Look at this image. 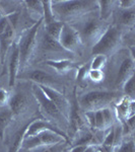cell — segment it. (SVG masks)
I'll return each mask as SVG.
<instances>
[{"label": "cell", "instance_id": "8992f818", "mask_svg": "<svg viewBox=\"0 0 135 152\" xmlns=\"http://www.w3.org/2000/svg\"><path fill=\"white\" fill-rule=\"evenodd\" d=\"M33 94L36 97V99L38 100L39 104H40L43 112L50 119H52L53 121H55V123L61 125V126L68 127V124H69L68 123V120L61 114V112L59 111L58 107L46 96L45 94L39 87V85L36 84V83L33 84Z\"/></svg>", "mask_w": 135, "mask_h": 152}, {"label": "cell", "instance_id": "4fadbf2b", "mask_svg": "<svg viewBox=\"0 0 135 152\" xmlns=\"http://www.w3.org/2000/svg\"><path fill=\"white\" fill-rule=\"evenodd\" d=\"M8 56V83L9 87L13 88L19 72V51L18 40H14L7 53Z\"/></svg>", "mask_w": 135, "mask_h": 152}, {"label": "cell", "instance_id": "e0dca14e", "mask_svg": "<svg viewBox=\"0 0 135 152\" xmlns=\"http://www.w3.org/2000/svg\"><path fill=\"white\" fill-rule=\"evenodd\" d=\"M99 5V18L101 20L105 23H109L112 19L113 13L116 8L117 1H110V0H100L98 1Z\"/></svg>", "mask_w": 135, "mask_h": 152}, {"label": "cell", "instance_id": "8fae6325", "mask_svg": "<svg viewBox=\"0 0 135 152\" xmlns=\"http://www.w3.org/2000/svg\"><path fill=\"white\" fill-rule=\"evenodd\" d=\"M44 131L55 132V133H57L58 135H60L61 137H63L67 143L69 142V137H68V135L65 131L58 128L57 126H55V125L50 123V122L44 121V120H41V119H35L29 122L28 125V128H26V134H24V138L36 136V135L40 134Z\"/></svg>", "mask_w": 135, "mask_h": 152}, {"label": "cell", "instance_id": "6da1fadb", "mask_svg": "<svg viewBox=\"0 0 135 152\" xmlns=\"http://www.w3.org/2000/svg\"><path fill=\"white\" fill-rule=\"evenodd\" d=\"M51 10L56 20L71 23L88 13L99 10L98 1L94 0H63L51 1Z\"/></svg>", "mask_w": 135, "mask_h": 152}, {"label": "cell", "instance_id": "d590c367", "mask_svg": "<svg viewBox=\"0 0 135 152\" xmlns=\"http://www.w3.org/2000/svg\"><path fill=\"white\" fill-rule=\"evenodd\" d=\"M59 145V144H58ZM58 145H55V146H51V147H45V149H44L43 151L41 152H57V146Z\"/></svg>", "mask_w": 135, "mask_h": 152}, {"label": "cell", "instance_id": "30bf717a", "mask_svg": "<svg viewBox=\"0 0 135 152\" xmlns=\"http://www.w3.org/2000/svg\"><path fill=\"white\" fill-rule=\"evenodd\" d=\"M18 78L21 79L29 80L33 81L36 84L44 85V86H49L57 89L56 87L60 86V82L56 77L53 75L49 74L48 72L41 69H35V70H24L23 72L18 73ZM58 90V89H57Z\"/></svg>", "mask_w": 135, "mask_h": 152}, {"label": "cell", "instance_id": "277c9868", "mask_svg": "<svg viewBox=\"0 0 135 152\" xmlns=\"http://www.w3.org/2000/svg\"><path fill=\"white\" fill-rule=\"evenodd\" d=\"M43 24V18L37 20L31 28L24 29L18 40L19 51V72L26 70L31 61L33 60L37 49V36L39 29Z\"/></svg>", "mask_w": 135, "mask_h": 152}, {"label": "cell", "instance_id": "7a4b0ae2", "mask_svg": "<svg viewBox=\"0 0 135 152\" xmlns=\"http://www.w3.org/2000/svg\"><path fill=\"white\" fill-rule=\"evenodd\" d=\"M69 24L78 34L83 48L87 47L90 49L110 26L109 23H105L100 19L99 10L88 13Z\"/></svg>", "mask_w": 135, "mask_h": 152}, {"label": "cell", "instance_id": "7c38bea8", "mask_svg": "<svg viewBox=\"0 0 135 152\" xmlns=\"http://www.w3.org/2000/svg\"><path fill=\"white\" fill-rule=\"evenodd\" d=\"M39 87H40L42 91L45 94L46 96L58 107L59 111L61 112V114H62L67 120L69 119L70 111H71V104L69 102V100L65 97V95L63 94H61L59 90L55 89V88L44 86V85H39Z\"/></svg>", "mask_w": 135, "mask_h": 152}, {"label": "cell", "instance_id": "44dd1931", "mask_svg": "<svg viewBox=\"0 0 135 152\" xmlns=\"http://www.w3.org/2000/svg\"><path fill=\"white\" fill-rule=\"evenodd\" d=\"M63 24L64 23H61V21L54 20L52 23H49L47 24H42V26H43V29L49 37H51L56 41H59V37H60Z\"/></svg>", "mask_w": 135, "mask_h": 152}, {"label": "cell", "instance_id": "d6986e66", "mask_svg": "<svg viewBox=\"0 0 135 152\" xmlns=\"http://www.w3.org/2000/svg\"><path fill=\"white\" fill-rule=\"evenodd\" d=\"M26 105V97L24 94L21 91H16L12 96H10L8 102V107L10 109L12 115L18 116L24 110Z\"/></svg>", "mask_w": 135, "mask_h": 152}, {"label": "cell", "instance_id": "ac0fdd59", "mask_svg": "<svg viewBox=\"0 0 135 152\" xmlns=\"http://www.w3.org/2000/svg\"><path fill=\"white\" fill-rule=\"evenodd\" d=\"M46 65H48L49 67L55 69L59 74L64 75L66 73H68L70 70H72L73 68H75V63L72 59H61V60H46L45 62Z\"/></svg>", "mask_w": 135, "mask_h": 152}, {"label": "cell", "instance_id": "5bb4252c", "mask_svg": "<svg viewBox=\"0 0 135 152\" xmlns=\"http://www.w3.org/2000/svg\"><path fill=\"white\" fill-rule=\"evenodd\" d=\"M112 19H114L115 21L113 24H116L122 29L127 28L131 31L134 28L135 23V7L129 9H121L118 8L116 5Z\"/></svg>", "mask_w": 135, "mask_h": 152}, {"label": "cell", "instance_id": "e575fe53", "mask_svg": "<svg viewBox=\"0 0 135 152\" xmlns=\"http://www.w3.org/2000/svg\"><path fill=\"white\" fill-rule=\"evenodd\" d=\"M99 145H88L87 146L85 150L83 152H99V148H98Z\"/></svg>", "mask_w": 135, "mask_h": 152}, {"label": "cell", "instance_id": "52a82bcc", "mask_svg": "<svg viewBox=\"0 0 135 152\" xmlns=\"http://www.w3.org/2000/svg\"><path fill=\"white\" fill-rule=\"evenodd\" d=\"M38 38H37V50H41L44 54H48L49 56L51 55H57L59 56V59L61 60L60 55H62V57L64 59H72L74 57L73 54L65 50L62 46L60 45L59 41H56L52 39L51 37H49L47 34L45 33V31L43 29V31L40 34V29L38 33Z\"/></svg>", "mask_w": 135, "mask_h": 152}, {"label": "cell", "instance_id": "83f0119b", "mask_svg": "<svg viewBox=\"0 0 135 152\" xmlns=\"http://www.w3.org/2000/svg\"><path fill=\"white\" fill-rule=\"evenodd\" d=\"M90 70V61L84 63L80 67H78L77 69V74H76V80L78 82H83L87 78L88 72Z\"/></svg>", "mask_w": 135, "mask_h": 152}, {"label": "cell", "instance_id": "1f68e13d", "mask_svg": "<svg viewBox=\"0 0 135 152\" xmlns=\"http://www.w3.org/2000/svg\"><path fill=\"white\" fill-rule=\"evenodd\" d=\"M84 117L87 119L88 126L92 131H95V112H85Z\"/></svg>", "mask_w": 135, "mask_h": 152}, {"label": "cell", "instance_id": "3957f363", "mask_svg": "<svg viewBox=\"0 0 135 152\" xmlns=\"http://www.w3.org/2000/svg\"><path fill=\"white\" fill-rule=\"evenodd\" d=\"M122 92L119 90H92L77 97V104L80 111L95 112L110 107L113 102L121 99Z\"/></svg>", "mask_w": 135, "mask_h": 152}, {"label": "cell", "instance_id": "7402d4cb", "mask_svg": "<svg viewBox=\"0 0 135 152\" xmlns=\"http://www.w3.org/2000/svg\"><path fill=\"white\" fill-rule=\"evenodd\" d=\"M28 125H29V123L16 132V134L14 135V137H13V141H12L11 145L9 147L8 152H18L19 151V149L21 148V145H23V141L24 139V134H26Z\"/></svg>", "mask_w": 135, "mask_h": 152}, {"label": "cell", "instance_id": "ba28073f", "mask_svg": "<svg viewBox=\"0 0 135 152\" xmlns=\"http://www.w3.org/2000/svg\"><path fill=\"white\" fill-rule=\"evenodd\" d=\"M122 55L120 57V64H118L117 73L115 77V87L122 86L128 78L134 75V55L128 49H122Z\"/></svg>", "mask_w": 135, "mask_h": 152}, {"label": "cell", "instance_id": "ffe728a7", "mask_svg": "<svg viewBox=\"0 0 135 152\" xmlns=\"http://www.w3.org/2000/svg\"><path fill=\"white\" fill-rule=\"evenodd\" d=\"M12 118H13V115H12L8 105L0 107V139L1 140L4 139L6 128L10 123Z\"/></svg>", "mask_w": 135, "mask_h": 152}, {"label": "cell", "instance_id": "836d02e7", "mask_svg": "<svg viewBox=\"0 0 135 152\" xmlns=\"http://www.w3.org/2000/svg\"><path fill=\"white\" fill-rule=\"evenodd\" d=\"M87 148L85 145H75V146H72L70 148L69 152H83Z\"/></svg>", "mask_w": 135, "mask_h": 152}, {"label": "cell", "instance_id": "603a6c76", "mask_svg": "<svg viewBox=\"0 0 135 152\" xmlns=\"http://www.w3.org/2000/svg\"><path fill=\"white\" fill-rule=\"evenodd\" d=\"M75 145H100L98 139L95 137V134H94L92 132H85L80 135L79 137L75 140L74 144H72V146Z\"/></svg>", "mask_w": 135, "mask_h": 152}, {"label": "cell", "instance_id": "cb8c5ba5", "mask_svg": "<svg viewBox=\"0 0 135 152\" xmlns=\"http://www.w3.org/2000/svg\"><path fill=\"white\" fill-rule=\"evenodd\" d=\"M23 3L26 4L29 13H34V14H36V15H38V18H43V4H42L41 0L24 1Z\"/></svg>", "mask_w": 135, "mask_h": 152}, {"label": "cell", "instance_id": "9a60e30c", "mask_svg": "<svg viewBox=\"0 0 135 152\" xmlns=\"http://www.w3.org/2000/svg\"><path fill=\"white\" fill-rule=\"evenodd\" d=\"M14 40H15V28L9 21L6 28L0 34V61L1 63H4L5 61L8 50Z\"/></svg>", "mask_w": 135, "mask_h": 152}, {"label": "cell", "instance_id": "9c48e42d", "mask_svg": "<svg viewBox=\"0 0 135 152\" xmlns=\"http://www.w3.org/2000/svg\"><path fill=\"white\" fill-rule=\"evenodd\" d=\"M59 43L67 52L73 54V55L80 54L83 49V46L81 42H80L78 34L68 23L63 24L60 37H59Z\"/></svg>", "mask_w": 135, "mask_h": 152}, {"label": "cell", "instance_id": "d6a6232c", "mask_svg": "<svg viewBox=\"0 0 135 152\" xmlns=\"http://www.w3.org/2000/svg\"><path fill=\"white\" fill-rule=\"evenodd\" d=\"M117 7L121 9H129L135 7L134 0H119L117 1Z\"/></svg>", "mask_w": 135, "mask_h": 152}, {"label": "cell", "instance_id": "5b68a950", "mask_svg": "<svg viewBox=\"0 0 135 152\" xmlns=\"http://www.w3.org/2000/svg\"><path fill=\"white\" fill-rule=\"evenodd\" d=\"M123 31L116 24H110L99 41L92 47V55H103L108 58L119 52L123 45Z\"/></svg>", "mask_w": 135, "mask_h": 152}, {"label": "cell", "instance_id": "484cf974", "mask_svg": "<svg viewBox=\"0 0 135 152\" xmlns=\"http://www.w3.org/2000/svg\"><path fill=\"white\" fill-rule=\"evenodd\" d=\"M108 58L103 55H95L90 61V69L92 70H103L107 65Z\"/></svg>", "mask_w": 135, "mask_h": 152}, {"label": "cell", "instance_id": "2e32d148", "mask_svg": "<svg viewBox=\"0 0 135 152\" xmlns=\"http://www.w3.org/2000/svg\"><path fill=\"white\" fill-rule=\"evenodd\" d=\"M134 105H135L134 99H130L127 96H123L119 99V102L115 105L117 119L119 121V123L124 122L127 118L134 116V111H135Z\"/></svg>", "mask_w": 135, "mask_h": 152}, {"label": "cell", "instance_id": "d4e9b609", "mask_svg": "<svg viewBox=\"0 0 135 152\" xmlns=\"http://www.w3.org/2000/svg\"><path fill=\"white\" fill-rule=\"evenodd\" d=\"M134 80H135V77H134V75H132L131 77L128 78V79L123 83V85H122L123 94H125V96L129 97L130 99H134V96H135Z\"/></svg>", "mask_w": 135, "mask_h": 152}, {"label": "cell", "instance_id": "f1b7e54d", "mask_svg": "<svg viewBox=\"0 0 135 152\" xmlns=\"http://www.w3.org/2000/svg\"><path fill=\"white\" fill-rule=\"evenodd\" d=\"M102 113H103V117H104L106 130H109L114 125V113H113L111 107L102 109Z\"/></svg>", "mask_w": 135, "mask_h": 152}, {"label": "cell", "instance_id": "4dcf8cb0", "mask_svg": "<svg viewBox=\"0 0 135 152\" xmlns=\"http://www.w3.org/2000/svg\"><path fill=\"white\" fill-rule=\"evenodd\" d=\"M9 99H10V95H9L8 91L4 88H0V107L8 105Z\"/></svg>", "mask_w": 135, "mask_h": 152}, {"label": "cell", "instance_id": "f546056e", "mask_svg": "<svg viewBox=\"0 0 135 152\" xmlns=\"http://www.w3.org/2000/svg\"><path fill=\"white\" fill-rule=\"evenodd\" d=\"M87 77L90 78L92 81H94L95 83H100L103 82L105 80V72L103 70H92L90 69V72H88Z\"/></svg>", "mask_w": 135, "mask_h": 152}, {"label": "cell", "instance_id": "4316f807", "mask_svg": "<svg viewBox=\"0 0 135 152\" xmlns=\"http://www.w3.org/2000/svg\"><path fill=\"white\" fill-rule=\"evenodd\" d=\"M113 152H135V145L133 139L127 141H122L118 146L114 148Z\"/></svg>", "mask_w": 135, "mask_h": 152}]
</instances>
